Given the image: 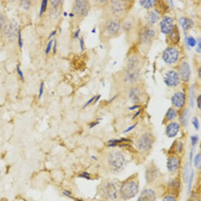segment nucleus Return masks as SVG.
I'll return each mask as SVG.
<instances>
[{
    "instance_id": "obj_1",
    "label": "nucleus",
    "mask_w": 201,
    "mask_h": 201,
    "mask_svg": "<svg viewBox=\"0 0 201 201\" xmlns=\"http://www.w3.org/2000/svg\"><path fill=\"white\" fill-rule=\"evenodd\" d=\"M120 187L115 181L106 182L102 184L100 189L102 198L105 201H115L118 197Z\"/></svg>"
},
{
    "instance_id": "obj_2",
    "label": "nucleus",
    "mask_w": 201,
    "mask_h": 201,
    "mask_svg": "<svg viewBox=\"0 0 201 201\" xmlns=\"http://www.w3.org/2000/svg\"><path fill=\"white\" fill-rule=\"evenodd\" d=\"M127 158L123 153L118 151L110 153L108 156V164L113 172H120L127 165Z\"/></svg>"
},
{
    "instance_id": "obj_3",
    "label": "nucleus",
    "mask_w": 201,
    "mask_h": 201,
    "mask_svg": "<svg viewBox=\"0 0 201 201\" xmlns=\"http://www.w3.org/2000/svg\"><path fill=\"white\" fill-rule=\"evenodd\" d=\"M139 191V186L134 181H127L120 187L118 197L124 201L129 200L134 198Z\"/></svg>"
},
{
    "instance_id": "obj_4",
    "label": "nucleus",
    "mask_w": 201,
    "mask_h": 201,
    "mask_svg": "<svg viewBox=\"0 0 201 201\" xmlns=\"http://www.w3.org/2000/svg\"><path fill=\"white\" fill-rule=\"evenodd\" d=\"M154 141L152 134L150 133L143 134L138 140V148L142 152H147L152 148Z\"/></svg>"
},
{
    "instance_id": "obj_5",
    "label": "nucleus",
    "mask_w": 201,
    "mask_h": 201,
    "mask_svg": "<svg viewBox=\"0 0 201 201\" xmlns=\"http://www.w3.org/2000/svg\"><path fill=\"white\" fill-rule=\"evenodd\" d=\"M162 58L167 63H174L178 60V50L173 47H168L163 52Z\"/></svg>"
},
{
    "instance_id": "obj_6",
    "label": "nucleus",
    "mask_w": 201,
    "mask_h": 201,
    "mask_svg": "<svg viewBox=\"0 0 201 201\" xmlns=\"http://www.w3.org/2000/svg\"><path fill=\"white\" fill-rule=\"evenodd\" d=\"M180 80L177 72L174 71H169L165 74L164 82L169 86H177L179 84Z\"/></svg>"
},
{
    "instance_id": "obj_7",
    "label": "nucleus",
    "mask_w": 201,
    "mask_h": 201,
    "mask_svg": "<svg viewBox=\"0 0 201 201\" xmlns=\"http://www.w3.org/2000/svg\"><path fill=\"white\" fill-rule=\"evenodd\" d=\"M74 12L76 14L80 15L85 16L88 12V6L86 1L77 0L75 1Z\"/></svg>"
},
{
    "instance_id": "obj_8",
    "label": "nucleus",
    "mask_w": 201,
    "mask_h": 201,
    "mask_svg": "<svg viewBox=\"0 0 201 201\" xmlns=\"http://www.w3.org/2000/svg\"><path fill=\"white\" fill-rule=\"evenodd\" d=\"M17 23L14 20L12 21L5 28V34L9 39H14L17 32Z\"/></svg>"
},
{
    "instance_id": "obj_9",
    "label": "nucleus",
    "mask_w": 201,
    "mask_h": 201,
    "mask_svg": "<svg viewBox=\"0 0 201 201\" xmlns=\"http://www.w3.org/2000/svg\"><path fill=\"white\" fill-rule=\"evenodd\" d=\"M174 20L171 17H164L160 23L161 32L164 34H169L173 28Z\"/></svg>"
},
{
    "instance_id": "obj_10",
    "label": "nucleus",
    "mask_w": 201,
    "mask_h": 201,
    "mask_svg": "<svg viewBox=\"0 0 201 201\" xmlns=\"http://www.w3.org/2000/svg\"><path fill=\"white\" fill-rule=\"evenodd\" d=\"M156 195L155 191L151 189H147L144 190L138 201H156Z\"/></svg>"
},
{
    "instance_id": "obj_11",
    "label": "nucleus",
    "mask_w": 201,
    "mask_h": 201,
    "mask_svg": "<svg viewBox=\"0 0 201 201\" xmlns=\"http://www.w3.org/2000/svg\"><path fill=\"white\" fill-rule=\"evenodd\" d=\"M172 103L177 108H181L185 103V95L182 92L175 93L171 98Z\"/></svg>"
},
{
    "instance_id": "obj_12",
    "label": "nucleus",
    "mask_w": 201,
    "mask_h": 201,
    "mask_svg": "<svg viewBox=\"0 0 201 201\" xmlns=\"http://www.w3.org/2000/svg\"><path fill=\"white\" fill-rule=\"evenodd\" d=\"M180 73L182 81L185 82L189 81L191 75V68L189 64L187 62H184L181 64L180 67Z\"/></svg>"
},
{
    "instance_id": "obj_13",
    "label": "nucleus",
    "mask_w": 201,
    "mask_h": 201,
    "mask_svg": "<svg viewBox=\"0 0 201 201\" xmlns=\"http://www.w3.org/2000/svg\"><path fill=\"white\" fill-rule=\"evenodd\" d=\"M112 10L114 14L117 16H121L123 15L125 9V6L123 3V1H112Z\"/></svg>"
},
{
    "instance_id": "obj_14",
    "label": "nucleus",
    "mask_w": 201,
    "mask_h": 201,
    "mask_svg": "<svg viewBox=\"0 0 201 201\" xmlns=\"http://www.w3.org/2000/svg\"><path fill=\"white\" fill-rule=\"evenodd\" d=\"M180 130V125L176 122L169 123L166 129V134L169 138H174L178 134Z\"/></svg>"
},
{
    "instance_id": "obj_15",
    "label": "nucleus",
    "mask_w": 201,
    "mask_h": 201,
    "mask_svg": "<svg viewBox=\"0 0 201 201\" xmlns=\"http://www.w3.org/2000/svg\"><path fill=\"white\" fill-rule=\"evenodd\" d=\"M179 167V161L178 159L174 156L169 157L167 160V167L170 172H175Z\"/></svg>"
},
{
    "instance_id": "obj_16",
    "label": "nucleus",
    "mask_w": 201,
    "mask_h": 201,
    "mask_svg": "<svg viewBox=\"0 0 201 201\" xmlns=\"http://www.w3.org/2000/svg\"><path fill=\"white\" fill-rule=\"evenodd\" d=\"M120 23L116 20L111 21L107 26V31L109 33L112 34H114L117 33L120 30Z\"/></svg>"
},
{
    "instance_id": "obj_17",
    "label": "nucleus",
    "mask_w": 201,
    "mask_h": 201,
    "mask_svg": "<svg viewBox=\"0 0 201 201\" xmlns=\"http://www.w3.org/2000/svg\"><path fill=\"white\" fill-rule=\"evenodd\" d=\"M179 22L182 27V28L185 31L189 30L191 28H192L194 25V22L191 19H188L187 17H181L179 20Z\"/></svg>"
},
{
    "instance_id": "obj_18",
    "label": "nucleus",
    "mask_w": 201,
    "mask_h": 201,
    "mask_svg": "<svg viewBox=\"0 0 201 201\" xmlns=\"http://www.w3.org/2000/svg\"><path fill=\"white\" fill-rule=\"evenodd\" d=\"M129 98L133 103H138L141 100L142 94L138 89H132L129 91Z\"/></svg>"
},
{
    "instance_id": "obj_19",
    "label": "nucleus",
    "mask_w": 201,
    "mask_h": 201,
    "mask_svg": "<svg viewBox=\"0 0 201 201\" xmlns=\"http://www.w3.org/2000/svg\"><path fill=\"white\" fill-rule=\"evenodd\" d=\"M160 13L156 10L149 12L147 15V20L151 24L156 23L160 19Z\"/></svg>"
},
{
    "instance_id": "obj_20",
    "label": "nucleus",
    "mask_w": 201,
    "mask_h": 201,
    "mask_svg": "<svg viewBox=\"0 0 201 201\" xmlns=\"http://www.w3.org/2000/svg\"><path fill=\"white\" fill-rule=\"evenodd\" d=\"M180 39V36L179 31H178V27L175 25L174 27L173 28L172 30L170 32L169 39L173 43L177 44L178 43Z\"/></svg>"
},
{
    "instance_id": "obj_21",
    "label": "nucleus",
    "mask_w": 201,
    "mask_h": 201,
    "mask_svg": "<svg viewBox=\"0 0 201 201\" xmlns=\"http://www.w3.org/2000/svg\"><path fill=\"white\" fill-rule=\"evenodd\" d=\"M155 32L153 30H146L142 33L141 36L142 41L144 42H147L151 40V39L154 36Z\"/></svg>"
},
{
    "instance_id": "obj_22",
    "label": "nucleus",
    "mask_w": 201,
    "mask_h": 201,
    "mask_svg": "<svg viewBox=\"0 0 201 201\" xmlns=\"http://www.w3.org/2000/svg\"><path fill=\"white\" fill-rule=\"evenodd\" d=\"M190 116V112L189 109H184L180 117V122L181 124L184 127H187V125Z\"/></svg>"
},
{
    "instance_id": "obj_23",
    "label": "nucleus",
    "mask_w": 201,
    "mask_h": 201,
    "mask_svg": "<svg viewBox=\"0 0 201 201\" xmlns=\"http://www.w3.org/2000/svg\"><path fill=\"white\" fill-rule=\"evenodd\" d=\"M140 4L145 9H149L153 6L156 2V1L154 0H143L140 1Z\"/></svg>"
},
{
    "instance_id": "obj_24",
    "label": "nucleus",
    "mask_w": 201,
    "mask_h": 201,
    "mask_svg": "<svg viewBox=\"0 0 201 201\" xmlns=\"http://www.w3.org/2000/svg\"><path fill=\"white\" fill-rule=\"evenodd\" d=\"M177 112L175 109L170 108L168 109L166 114V118L169 121H172L177 116Z\"/></svg>"
},
{
    "instance_id": "obj_25",
    "label": "nucleus",
    "mask_w": 201,
    "mask_h": 201,
    "mask_svg": "<svg viewBox=\"0 0 201 201\" xmlns=\"http://www.w3.org/2000/svg\"><path fill=\"white\" fill-rule=\"evenodd\" d=\"M189 164L188 163H186L184 165V168H183V179H184V182L185 183H187V181L190 176V171L189 169Z\"/></svg>"
},
{
    "instance_id": "obj_26",
    "label": "nucleus",
    "mask_w": 201,
    "mask_h": 201,
    "mask_svg": "<svg viewBox=\"0 0 201 201\" xmlns=\"http://www.w3.org/2000/svg\"><path fill=\"white\" fill-rule=\"evenodd\" d=\"M194 166L198 169H201V155L200 153H198L195 155L194 158Z\"/></svg>"
},
{
    "instance_id": "obj_27",
    "label": "nucleus",
    "mask_w": 201,
    "mask_h": 201,
    "mask_svg": "<svg viewBox=\"0 0 201 201\" xmlns=\"http://www.w3.org/2000/svg\"><path fill=\"white\" fill-rule=\"evenodd\" d=\"M194 173L193 170H192L191 172L190 173L189 178V180H188V181H187V183H188V189H187L188 193H189L190 192L191 190V187H192V185L193 181V178H194Z\"/></svg>"
},
{
    "instance_id": "obj_28",
    "label": "nucleus",
    "mask_w": 201,
    "mask_h": 201,
    "mask_svg": "<svg viewBox=\"0 0 201 201\" xmlns=\"http://www.w3.org/2000/svg\"><path fill=\"white\" fill-rule=\"evenodd\" d=\"M190 103L191 106L192 107L194 106V90L192 87L190 89Z\"/></svg>"
},
{
    "instance_id": "obj_29",
    "label": "nucleus",
    "mask_w": 201,
    "mask_h": 201,
    "mask_svg": "<svg viewBox=\"0 0 201 201\" xmlns=\"http://www.w3.org/2000/svg\"><path fill=\"white\" fill-rule=\"evenodd\" d=\"M187 42L189 44V46L191 47H194L195 46L196 44V41L194 37L190 36L187 38Z\"/></svg>"
},
{
    "instance_id": "obj_30",
    "label": "nucleus",
    "mask_w": 201,
    "mask_h": 201,
    "mask_svg": "<svg viewBox=\"0 0 201 201\" xmlns=\"http://www.w3.org/2000/svg\"><path fill=\"white\" fill-rule=\"evenodd\" d=\"M47 1L46 0H43L41 4V7L40 12V15L41 16L43 13L46 10V7H47Z\"/></svg>"
},
{
    "instance_id": "obj_31",
    "label": "nucleus",
    "mask_w": 201,
    "mask_h": 201,
    "mask_svg": "<svg viewBox=\"0 0 201 201\" xmlns=\"http://www.w3.org/2000/svg\"><path fill=\"white\" fill-rule=\"evenodd\" d=\"M192 123L193 127H194V128L196 130L198 131V129H199V127H200L198 118L196 117H194L193 118L192 120Z\"/></svg>"
},
{
    "instance_id": "obj_32",
    "label": "nucleus",
    "mask_w": 201,
    "mask_h": 201,
    "mask_svg": "<svg viewBox=\"0 0 201 201\" xmlns=\"http://www.w3.org/2000/svg\"><path fill=\"white\" fill-rule=\"evenodd\" d=\"M198 140H199V138H198V136H197V135L191 136V144H192L193 147H195L197 144V143H198Z\"/></svg>"
},
{
    "instance_id": "obj_33",
    "label": "nucleus",
    "mask_w": 201,
    "mask_h": 201,
    "mask_svg": "<svg viewBox=\"0 0 201 201\" xmlns=\"http://www.w3.org/2000/svg\"><path fill=\"white\" fill-rule=\"evenodd\" d=\"M22 6L24 10H28L30 5V2L29 1H21Z\"/></svg>"
},
{
    "instance_id": "obj_34",
    "label": "nucleus",
    "mask_w": 201,
    "mask_h": 201,
    "mask_svg": "<svg viewBox=\"0 0 201 201\" xmlns=\"http://www.w3.org/2000/svg\"><path fill=\"white\" fill-rule=\"evenodd\" d=\"M163 201H176V200L174 196L169 195L164 197Z\"/></svg>"
},
{
    "instance_id": "obj_35",
    "label": "nucleus",
    "mask_w": 201,
    "mask_h": 201,
    "mask_svg": "<svg viewBox=\"0 0 201 201\" xmlns=\"http://www.w3.org/2000/svg\"><path fill=\"white\" fill-rule=\"evenodd\" d=\"M17 73H18V74L19 75V76H20L22 80H24V78L23 72L21 71L20 67V66H19V65H17Z\"/></svg>"
},
{
    "instance_id": "obj_36",
    "label": "nucleus",
    "mask_w": 201,
    "mask_h": 201,
    "mask_svg": "<svg viewBox=\"0 0 201 201\" xmlns=\"http://www.w3.org/2000/svg\"><path fill=\"white\" fill-rule=\"evenodd\" d=\"M61 2H62V1H50L52 6L55 9L57 8V7L60 5Z\"/></svg>"
},
{
    "instance_id": "obj_37",
    "label": "nucleus",
    "mask_w": 201,
    "mask_h": 201,
    "mask_svg": "<svg viewBox=\"0 0 201 201\" xmlns=\"http://www.w3.org/2000/svg\"><path fill=\"white\" fill-rule=\"evenodd\" d=\"M52 43H53V40H51L48 43L47 47H46V50H45V53L46 54H48L50 52L51 47H52Z\"/></svg>"
},
{
    "instance_id": "obj_38",
    "label": "nucleus",
    "mask_w": 201,
    "mask_h": 201,
    "mask_svg": "<svg viewBox=\"0 0 201 201\" xmlns=\"http://www.w3.org/2000/svg\"><path fill=\"white\" fill-rule=\"evenodd\" d=\"M18 41H19V46L20 48H22V46H23V43H22V41L21 33V31L20 30L18 31Z\"/></svg>"
},
{
    "instance_id": "obj_39",
    "label": "nucleus",
    "mask_w": 201,
    "mask_h": 201,
    "mask_svg": "<svg viewBox=\"0 0 201 201\" xmlns=\"http://www.w3.org/2000/svg\"><path fill=\"white\" fill-rule=\"evenodd\" d=\"M63 194L65 196H67V198H72V197H71L72 193L70 191H67V190L64 191L63 192Z\"/></svg>"
},
{
    "instance_id": "obj_40",
    "label": "nucleus",
    "mask_w": 201,
    "mask_h": 201,
    "mask_svg": "<svg viewBox=\"0 0 201 201\" xmlns=\"http://www.w3.org/2000/svg\"><path fill=\"white\" fill-rule=\"evenodd\" d=\"M201 38H198V48L196 50V52H198V53H201Z\"/></svg>"
},
{
    "instance_id": "obj_41",
    "label": "nucleus",
    "mask_w": 201,
    "mask_h": 201,
    "mask_svg": "<svg viewBox=\"0 0 201 201\" xmlns=\"http://www.w3.org/2000/svg\"><path fill=\"white\" fill-rule=\"evenodd\" d=\"M43 87H44V83L43 82H42L41 84L40 87V92H39V98H40L42 95L43 93Z\"/></svg>"
},
{
    "instance_id": "obj_42",
    "label": "nucleus",
    "mask_w": 201,
    "mask_h": 201,
    "mask_svg": "<svg viewBox=\"0 0 201 201\" xmlns=\"http://www.w3.org/2000/svg\"><path fill=\"white\" fill-rule=\"evenodd\" d=\"M136 125H137V123H135L134 124H133V125H131V127H129V128H127V129H125V131H124V133H128L129 132H130L131 131H132L134 128H135V127L136 126Z\"/></svg>"
},
{
    "instance_id": "obj_43",
    "label": "nucleus",
    "mask_w": 201,
    "mask_h": 201,
    "mask_svg": "<svg viewBox=\"0 0 201 201\" xmlns=\"http://www.w3.org/2000/svg\"><path fill=\"white\" fill-rule=\"evenodd\" d=\"M193 154H194V149L192 148L190 152V163L191 165L192 164V163Z\"/></svg>"
},
{
    "instance_id": "obj_44",
    "label": "nucleus",
    "mask_w": 201,
    "mask_h": 201,
    "mask_svg": "<svg viewBox=\"0 0 201 201\" xmlns=\"http://www.w3.org/2000/svg\"><path fill=\"white\" fill-rule=\"evenodd\" d=\"M197 105L199 109H201V95H200L197 98Z\"/></svg>"
},
{
    "instance_id": "obj_45",
    "label": "nucleus",
    "mask_w": 201,
    "mask_h": 201,
    "mask_svg": "<svg viewBox=\"0 0 201 201\" xmlns=\"http://www.w3.org/2000/svg\"><path fill=\"white\" fill-rule=\"evenodd\" d=\"M4 23V17L1 14H0V32L2 30Z\"/></svg>"
},
{
    "instance_id": "obj_46",
    "label": "nucleus",
    "mask_w": 201,
    "mask_h": 201,
    "mask_svg": "<svg viewBox=\"0 0 201 201\" xmlns=\"http://www.w3.org/2000/svg\"><path fill=\"white\" fill-rule=\"evenodd\" d=\"M80 43L81 49L82 51H83L84 49V42L83 39L82 37L80 40Z\"/></svg>"
},
{
    "instance_id": "obj_47",
    "label": "nucleus",
    "mask_w": 201,
    "mask_h": 201,
    "mask_svg": "<svg viewBox=\"0 0 201 201\" xmlns=\"http://www.w3.org/2000/svg\"><path fill=\"white\" fill-rule=\"evenodd\" d=\"M95 96H94V97H93V98H91V99H90V100H88V101H87V103H86V104H85V106H84V108H85V107H87V106H88V105H89V104H91V103H92V102H93V100H95Z\"/></svg>"
},
{
    "instance_id": "obj_48",
    "label": "nucleus",
    "mask_w": 201,
    "mask_h": 201,
    "mask_svg": "<svg viewBox=\"0 0 201 201\" xmlns=\"http://www.w3.org/2000/svg\"><path fill=\"white\" fill-rule=\"evenodd\" d=\"M81 177H83L84 178H87V179H89V174L87 173L84 172L83 173V174L80 175Z\"/></svg>"
},
{
    "instance_id": "obj_49",
    "label": "nucleus",
    "mask_w": 201,
    "mask_h": 201,
    "mask_svg": "<svg viewBox=\"0 0 201 201\" xmlns=\"http://www.w3.org/2000/svg\"><path fill=\"white\" fill-rule=\"evenodd\" d=\"M56 46H57V41H56V40H55L54 44V46H53V51L54 53H56Z\"/></svg>"
},
{
    "instance_id": "obj_50",
    "label": "nucleus",
    "mask_w": 201,
    "mask_h": 201,
    "mask_svg": "<svg viewBox=\"0 0 201 201\" xmlns=\"http://www.w3.org/2000/svg\"><path fill=\"white\" fill-rule=\"evenodd\" d=\"M80 29H78V31H77L76 32H75L74 36V37H75V38H78V35H79V33H80Z\"/></svg>"
},
{
    "instance_id": "obj_51",
    "label": "nucleus",
    "mask_w": 201,
    "mask_h": 201,
    "mask_svg": "<svg viewBox=\"0 0 201 201\" xmlns=\"http://www.w3.org/2000/svg\"><path fill=\"white\" fill-rule=\"evenodd\" d=\"M56 31H54L52 32V33H51V34L50 35V36H49V39H50V38L52 37V36H54V35H55V34H56Z\"/></svg>"
},
{
    "instance_id": "obj_52",
    "label": "nucleus",
    "mask_w": 201,
    "mask_h": 201,
    "mask_svg": "<svg viewBox=\"0 0 201 201\" xmlns=\"http://www.w3.org/2000/svg\"><path fill=\"white\" fill-rule=\"evenodd\" d=\"M139 107H140V106H138V105H134V106H132V107H130L129 109H131V110H133V109H136V108Z\"/></svg>"
},
{
    "instance_id": "obj_53",
    "label": "nucleus",
    "mask_w": 201,
    "mask_h": 201,
    "mask_svg": "<svg viewBox=\"0 0 201 201\" xmlns=\"http://www.w3.org/2000/svg\"><path fill=\"white\" fill-rule=\"evenodd\" d=\"M98 123H99V122H95V123H94L93 124H92V125H91V126L90 127V128H92L93 127H95V125H98Z\"/></svg>"
},
{
    "instance_id": "obj_54",
    "label": "nucleus",
    "mask_w": 201,
    "mask_h": 201,
    "mask_svg": "<svg viewBox=\"0 0 201 201\" xmlns=\"http://www.w3.org/2000/svg\"><path fill=\"white\" fill-rule=\"evenodd\" d=\"M140 112H141V110H140V111H138V112H137V113H136V115H134V118H136V116H137V115H138V114H140Z\"/></svg>"
},
{
    "instance_id": "obj_55",
    "label": "nucleus",
    "mask_w": 201,
    "mask_h": 201,
    "mask_svg": "<svg viewBox=\"0 0 201 201\" xmlns=\"http://www.w3.org/2000/svg\"><path fill=\"white\" fill-rule=\"evenodd\" d=\"M100 95H98V97H97V98H96V100H95V102H94V104H95V103H96V102L98 101V99H100Z\"/></svg>"
},
{
    "instance_id": "obj_56",
    "label": "nucleus",
    "mask_w": 201,
    "mask_h": 201,
    "mask_svg": "<svg viewBox=\"0 0 201 201\" xmlns=\"http://www.w3.org/2000/svg\"><path fill=\"white\" fill-rule=\"evenodd\" d=\"M198 72H199V73H198V75H199V77H200V78H201V68H200V69H199V70H198Z\"/></svg>"
},
{
    "instance_id": "obj_57",
    "label": "nucleus",
    "mask_w": 201,
    "mask_h": 201,
    "mask_svg": "<svg viewBox=\"0 0 201 201\" xmlns=\"http://www.w3.org/2000/svg\"><path fill=\"white\" fill-rule=\"evenodd\" d=\"M69 15H70L71 17H73V14L72 13H70V14H69Z\"/></svg>"
},
{
    "instance_id": "obj_58",
    "label": "nucleus",
    "mask_w": 201,
    "mask_h": 201,
    "mask_svg": "<svg viewBox=\"0 0 201 201\" xmlns=\"http://www.w3.org/2000/svg\"><path fill=\"white\" fill-rule=\"evenodd\" d=\"M92 32H93V33H95V29H94V30H92Z\"/></svg>"
},
{
    "instance_id": "obj_59",
    "label": "nucleus",
    "mask_w": 201,
    "mask_h": 201,
    "mask_svg": "<svg viewBox=\"0 0 201 201\" xmlns=\"http://www.w3.org/2000/svg\"><path fill=\"white\" fill-rule=\"evenodd\" d=\"M64 15L66 17V15H67V13H66V12H65V13H64Z\"/></svg>"
},
{
    "instance_id": "obj_60",
    "label": "nucleus",
    "mask_w": 201,
    "mask_h": 201,
    "mask_svg": "<svg viewBox=\"0 0 201 201\" xmlns=\"http://www.w3.org/2000/svg\"><path fill=\"white\" fill-rule=\"evenodd\" d=\"M96 201H105L104 200H96Z\"/></svg>"
}]
</instances>
